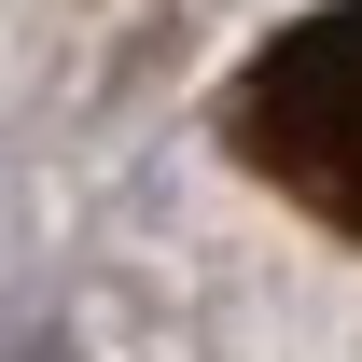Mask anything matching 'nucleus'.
Returning <instances> with one entry per match:
<instances>
[{
	"label": "nucleus",
	"mask_w": 362,
	"mask_h": 362,
	"mask_svg": "<svg viewBox=\"0 0 362 362\" xmlns=\"http://www.w3.org/2000/svg\"><path fill=\"white\" fill-rule=\"evenodd\" d=\"M223 153L251 181H279L307 223L362 237V0L293 14V28L223 84Z\"/></svg>",
	"instance_id": "obj_1"
}]
</instances>
